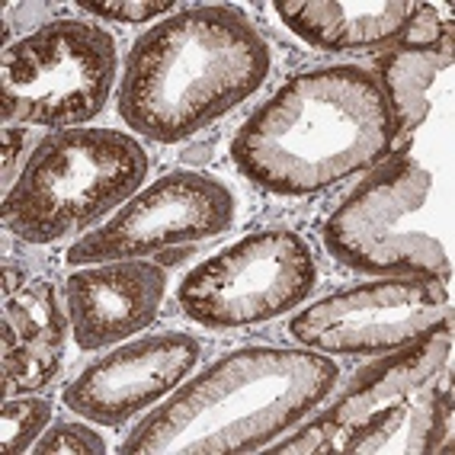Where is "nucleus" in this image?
Returning <instances> with one entry per match:
<instances>
[{
  "mask_svg": "<svg viewBox=\"0 0 455 455\" xmlns=\"http://www.w3.org/2000/svg\"><path fill=\"white\" fill-rule=\"evenodd\" d=\"M23 141H26V132H20L17 125H7V129H4V189H7V193L20 180L17 161H20V155H23Z\"/></svg>",
  "mask_w": 455,
  "mask_h": 455,
  "instance_id": "obj_20",
  "label": "nucleus"
},
{
  "mask_svg": "<svg viewBox=\"0 0 455 455\" xmlns=\"http://www.w3.org/2000/svg\"><path fill=\"white\" fill-rule=\"evenodd\" d=\"M33 452L39 455H103L106 443L100 433H93L90 427H81V423H58L55 430L42 433V439L33 446Z\"/></svg>",
  "mask_w": 455,
  "mask_h": 455,
  "instance_id": "obj_17",
  "label": "nucleus"
},
{
  "mask_svg": "<svg viewBox=\"0 0 455 455\" xmlns=\"http://www.w3.org/2000/svg\"><path fill=\"white\" fill-rule=\"evenodd\" d=\"M449 29H452V20L439 17V7H433V4H417L411 26H407V33L401 36L398 45H404V49H427V45H436Z\"/></svg>",
  "mask_w": 455,
  "mask_h": 455,
  "instance_id": "obj_18",
  "label": "nucleus"
},
{
  "mask_svg": "<svg viewBox=\"0 0 455 455\" xmlns=\"http://www.w3.org/2000/svg\"><path fill=\"white\" fill-rule=\"evenodd\" d=\"M446 283L427 276H395L356 285L315 301L292 317L301 347L340 356H375L420 340L449 321Z\"/></svg>",
  "mask_w": 455,
  "mask_h": 455,
  "instance_id": "obj_8",
  "label": "nucleus"
},
{
  "mask_svg": "<svg viewBox=\"0 0 455 455\" xmlns=\"http://www.w3.org/2000/svg\"><path fill=\"white\" fill-rule=\"evenodd\" d=\"M68 324L49 279L4 269V398L45 388L65 363Z\"/></svg>",
  "mask_w": 455,
  "mask_h": 455,
  "instance_id": "obj_13",
  "label": "nucleus"
},
{
  "mask_svg": "<svg viewBox=\"0 0 455 455\" xmlns=\"http://www.w3.org/2000/svg\"><path fill=\"white\" fill-rule=\"evenodd\" d=\"M269 68L267 42L241 10H177L132 45L119 119L157 145H177L253 97Z\"/></svg>",
  "mask_w": 455,
  "mask_h": 455,
  "instance_id": "obj_2",
  "label": "nucleus"
},
{
  "mask_svg": "<svg viewBox=\"0 0 455 455\" xmlns=\"http://www.w3.org/2000/svg\"><path fill=\"white\" fill-rule=\"evenodd\" d=\"M199 340L189 333L141 337L84 369L61 391V401L77 417L119 427L177 388L199 363Z\"/></svg>",
  "mask_w": 455,
  "mask_h": 455,
  "instance_id": "obj_11",
  "label": "nucleus"
},
{
  "mask_svg": "<svg viewBox=\"0 0 455 455\" xmlns=\"http://www.w3.org/2000/svg\"><path fill=\"white\" fill-rule=\"evenodd\" d=\"M235 221V196L203 171H171L145 193L132 196L103 228L68 251L71 267L109 260H139L225 235Z\"/></svg>",
  "mask_w": 455,
  "mask_h": 455,
  "instance_id": "obj_9",
  "label": "nucleus"
},
{
  "mask_svg": "<svg viewBox=\"0 0 455 455\" xmlns=\"http://www.w3.org/2000/svg\"><path fill=\"white\" fill-rule=\"evenodd\" d=\"M452 353V327L449 321L436 324L430 333H423L420 340L401 347V353L363 369L353 379V385L343 391L340 398L327 407L324 414L295 436L283 439L269 449L273 455H324V452H343V443L375 420L379 414H388L391 407L404 404L423 391L436 379L449 363Z\"/></svg>",
  "mask_w": 455,
  "mask_h": 455,
  "instance_id": "obj_10",
  "label": "nucleus"
},
{
  "mask_svg": "<svg viewBox=\"0 0 455 455\" xmlns=\"http://www.w3.org/2000/svg\"><path fill=\"white\" fill-rule=\"evenodd\" d=\"M116 39L90 20H49L4 52V123L81 125L103 113L116 81Z\"/></svg>",
  "mask_w": 455,
  "mask_h": 455,
  "instance_id": "obj_5",
  "label": "nucleus"
},
{
  "mask_svg": "<svg viewBox=\"0 0 455 455\" xmlns=\"http://www.w3.org/2000/svg\"><path fill=\"white\" fill-rule=\"evenodd\" d=\"M331 356L285 347H244L145 417L123 452L247 455L295 427L337 388Z\"/></svg>",
  "mask_w": 455,
  "mask_h": 455,
  "instance_id": "obj_3",
  "label": "nucleus"
},
{
  "mask_svg": "<svg viewBox=\"0 0 455 455\" xmlns=\"http://www.w3.org/2000/svg\"><path fill=\"white\" fill-rule=\"evenodd\" d=\"M167 273L148 260H109L68 276V317L81 350H103L145 331L161 311Z\"/></svg>",
  "mask_w": 455,
  "mask_h": 455,
  "instance_id": "obj_12",
  "label": "nucleus"
},
{
  "mask_svg": "<svg viewBox=\"0 0 455 455\" xmlns=\"http://www.w3.org/2000/svg\"><path fill=\"white\" fill-rule=\"evenodd\" d=\"M452 55H455V29H449L436 45H427V49L391 45L382 55L375 77L385 87V97H388L391 113H395V125H398L391 155H407L417 129H420L427 113H430L427 90L433 87L439 71H446L452 65Z\"/></svg>",
  "mask_w": 455,
  "mask_h": 455,
  "instance_id": "obj_15",
  "label": "nucleus"
},
{
  "mask_svg": "<svg viewBox=\"0 0 455 455\" xmlns=\"http://www.w3.org/2000/svg\"><path fill=\"white\" fill-rule=\"evenodd\" d=\"M81 10L109 23H151L164 13H177L173 4H81Z\"/></svg>",
  "mask_w": 455,
  "mask_h": 455,
  "instance_id": "obj_19",
  "label": "nucleus"
},
{
  "mask_svg": "<svg viewBox=\"0 0 455 455\" xmlns=\"http://www.w3.org/2000/svg\"><path fill=\"white\" fill-rule=\"evenodd\" d=\"M395 113L372 71L333 65L301 71L241 125L231 161L253 187L308 196L372 171L395 148Z\"/></svg>",
  "mask_w": 455,
  "mask_h": 455,
  "instance_id": "obj_1",
  "label": "nucleus"
},
{
  "mask_svg": "<svg viewBox=\"0 0 455 455\" xmlns=\"http://www.w3.org/2000/svg\"><path fill=\"white\" fill-rule=\"evenodd\" d=\"M52 420V404L45 398H7L0 411V430H4V452H29L36 439L45 433Z\"/></svg>",
  "mask_w": 455,
  "mask_h": 455,
  "instance_id": "obj_16",
  "label": "nucleus"
},
{
  "mask_svg": "<svg viewBox=\"0 0 455 455\" xmlns=\"http://www.w3.org/2000/svg\"><path fill=\"white\" fill-rule=\"evenodd\" d=\"M417 4L407 0H283L276 13L299 39L324 52H375L398 45Z\"/></svg>",
  "mask_w": 455,
  "mask_h": 455,
  "instance_id": "obj_14",
  "label": "nucleus"
},
{
  "mask_svg": "<svg viewBox=\"0 0 455 455\" xmlns=\"http://www.w3.org/2000/svg\"><path fill=\"white\" fill-rule=\"evenodd\" d=\"M148 177V151L116 129H65L42 139L10 193L4 225L26 244H55L123 209Z\"/></svg>",
  "mask_w": 455,
  "mask_h": 455,
  "instance_id": "obj_4",
  "label": "nucleus"
},
{
  "mask_svg": "<svg viewBox=\"0 0 455 455\" xmlns=\"http://www.w3.org/2000/svg\"><path fill=\"white\" fill-rule=\"evenodd\" d=\"M430 187L433 177L420 164L407 155H388L324 221L321 241L327 253L356 273L449 283L452 267L436 237L398 228L404 215L427 203Z\"/></svg>",
  "mask_w": 455,
  "mask_h": 455,
  "instance_id": "obj_6",
  "label": "nucleus"
},
{
  "mask_svg": "<svg viewBox=\"0 0 455 455\" xmlns=\"http://www.w3.org/2000/svg\"><path fill=\"white\" fill-rule=\"evenodd\" d=\"M315 283L317 263L308 241L285 228H269L199 263L180 283L177 301L189 321L225 331L292 311Z\"/></svg>",
  "mask_w": 455,
  "mask_h": 455,
  "instance_id": "obj_7",
  "label": "nucleus"
}]
</instances>
